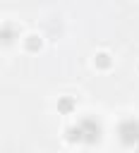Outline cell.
<instances>
[{"mask_svg": "<svg viewBox=\"0 0 139 153\" xmlns=\"http://www.w3.org/2000/svg\"><path fill=\"white\" fill-rule=\"evenodd\" d=\"M24 48L36 53V50L41 48V38H38V36H26V41H24Z\"/></svg>", "mask_w": 139, "mask_h": 153, "instance_id": "obj_7", "label": "cell"}, {"mask_svg": "<svg viewBox=\"0 0 139 153\" xmlns=\"http://www.w3.org/2000/svg\"><path fill=\"white\" fill-rule=\"evenodd\" d=\"M134 151H137V153H139V143H137V146H134Z\"/></svg>", "mask_w": 139, "mask_h": 153, "instance_id": "obj_8", "label": "cell"}, {"mask_svg": "<svg viewBox=\"0 0 139 153\" xmlns=\"http://www.w3.org/2000/svg\"><path fill=\"white\" fill-rule=\"evenodd\" d=\"M65 141H70V143H84V139H81V129H79L77 124L67 127V129H65Z\"/></svg>", "mask_w": 139, "mask_h": 153, "instance_id": "obj_4", "label": "cell"}, {"mask_svg": "<svg viewBox=\"0 0 139 153\" xmlns=\"http://www.w3.org/2000/svg\"><path fill=\"white\" fill-rule=\"evenodd\" d=\"M93 65H96L98 69H108V67L113 65V60H110V55H108V53H103V50H101V53H96V55H93Z\"/></svg>", "mask_w": 139, "mask_h": 153, "instance_id": "obj_5", "label": "cell"}, {"mask_svg": "<svg viewBox=\"0 0 139 153\" xmlns=\"http://www.w3.org/2000/svg\"><path fill=\"white\" fill-rule=\"evenodd\" d=\"M77 127L81 129V139H84V143H89V146L98 143L101 136H103V124H101V120H98L96 115H81V117L77 120Z\"/></svg>", "mask_w": 139, "mask_h": 153, "instance_id": "obj_1", "label": "cell"}, {"mask_svg": "<svg viewBox=\"0 0 139 153\" xmlns=\"http://www.w3.org/2000/svg\"><path fill=\"white\" fill-rule=\"evenodd\" d=\"M115 134H117V141H120L122 146L134 148V146L139 143V120H137V117H125V120H120Z\"/></svg>", "mask_w": 139, "mask_h": 153, "instance_id": "obj_2", "label": "cell"}, {"mask_svg": "<svg viewBox=\"0 0 139 153\" xmlns=\"http://www.w3.org/2000/svg\"><path fill=\"white\" fill-rule=\"evenodd\" d=\"M14 38H17V29L10 24H2V45H10Z\"/></svg>", "mask_w": 139, "mask_h": 153, "instance_id": "obj_6", "label": "cell"}, {"mask_svg": "<svg viewBox=\"0 0 139 153\" xmlns=\"http://www.w3.org/2000/svg\"><path fill=\"white\" fill-rule=\"evenodd\" d=\"M55 108H58L60 115H70V112H74V98L72 96H60L58 103H55Z\"/></svg>", "mask_w": 139, "mask_h": 153, "instance_id": "obj_3", "label": "cell"}]
</instances>
